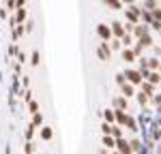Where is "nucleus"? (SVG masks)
I'll return each instance as SVG.
<instances>
[{
	"label": "nucleus",
	"mask_w": 161,
	"mask_h": 154,
	"mask_svg": "<svg viewBox=\"0 0 161 154\" xmlns=\"http://www.w3.org/2000/svg\"><path fill=\"white\" fill-rule=\"evenodd\" d=\"M97 32H99V37H101V39H110V28H107V26H99Z\"/></svg>",
	"instance_id": "1"
}]
</instances>
